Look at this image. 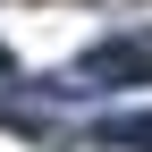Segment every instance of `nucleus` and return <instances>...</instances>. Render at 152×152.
Returning a JSON list of instances; mask_svg holds the SVG:
<instances>
[{
	"instance_id": "7ed1b4c3",
	"label": "nucleus",
	"mask_w": 152,
	"mask_h": 152,
	"mask_svg": "<svg viewBox=\"0 0 152 152\" xmlns=\"http://www.w3.org/2000/svg\"><path fill=\"white\" fill-rule=\"evenodd\" d=\"M0 76H17V51H9V42H0Z\"/></svg>"
},
{
	"instance_id": "f03ea898",
	"label": "nucleus",
	"mask_w": 152,
	"mask_h": 152,
	"mask_svg": "<svg viewBox=\"0 0 152 152\" xmlns=\"http://www.w3.org/2000/svg\"><path fill=\"white\" fill-rule=\"evenodd\" d=\"M93 135L118 144V152H152V110H118V118H102Z\"/></svg>"
},
{
	"instance_id": "f257e3e1",
	"label": "nucleus",
	"mask_w": 152,
	"mask_h": 152,
	"mask_svg": "<svg viewBox=\"0 0 152 152\" xmlns=\"http://www.w3.org/2000/svg\"><path fill=\"white\" fill-rule=\"evenodd\" d=\"M68 85H85V93H135V85H152V34H118V42H93L85 59L68 68Z\"/></svg>"
}]
</instances>
